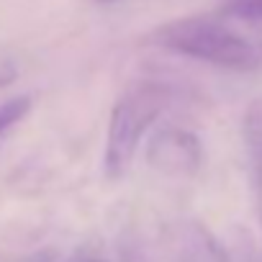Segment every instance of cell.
<instances>
[{"instance_id": "obj_5", "label": "cell", "mask_w": 262, "mask_h": 262, "mask_svg": "<svg viewBox=\"0 0 262 262\" xmlns=\"http://www.w3.org/2000/svg\"><path fill=\"white\" fill-rule=\"evenodd\" d=\"M242 137H244V149H247V160H249L257 211L262 219V98H254L247 105L244 118H242Z\"/></svg>"}, {"instance_id": "obj_8", "label": "cell", "mask_w": 262, "mask_h": 262, "mask_svg": "<svg viewBox=\"0 0 262 262\" xmlns=\"http://www.w3.org/2000/svg\"><path fill=\"white\" fill-rule=\"evenodd\" d=\"M18 80V62L11 52L6 49H0V90L13 85Z\"/></svg>"}, {"instance_id": "obj_10", "label": "cell", "mask_w": 262, "mask_h": 262, "mask_svg": "<svg viewBox=\"0 0 262 262\" xmlns=\"http://www.w3.org/2000/svg\"><path fill=\"white\" fill-rule=\"evenodd\" d=\"M26 262H62V257L54 249H44V252H36L34 257H29Z\"/></svg>"}, {"instance_id": "obj_11", "label": "cell", "mask_w": 262, "mask_h": 262, "mask_svg": "<svg viewBox=\"0 0 262 262\" xmlns=\"http://www.w3.org/2000/svg\"><path fill=\"white\" fill-rule=\"evenodd\" d=\"M98 3H118V0H98Z\"/></svg>"}, {"instance_id": "obj_3", "label": "cell", "mask_w": 262, "mask_h": 262, "mask_svg": "<svg viewBox=\"0 0 262 262\" xmlns=\"http://www.w3.org/2000/svg\"><path fill=\"white\" fill-rule=\"evenodd\" d=\"M147 162L165 178L188 180L195 178L203 165V147L193 131L165 126L147 144Z\"/></svg>"}, {"instance_id": "obj_7", "label": "cell", "mask_w": 262, "mask_h": 262, "mask_svg": "<svg viewBox=\"0 0 262 262\" xmlns=\"http://www.w3.org/2000/svg\"><path fill=\"white\" fill-rule=\"evenodd\" d=\"M221 13L239 18V21L257 24V21H262V0H224Z\"/></svg>"}, {"instance_id": "obj_1", "label": "cell", "mask_w": 262, "mask_h": 262, "mask_svg": "<svg viewBox=\"0 0 262 262\" xmlns=\"http://www.w3.org/2000/svg\"><path fill=\"white\" fill-rule=\"evenodd\" d=\"M147 41L172 54H183L231 72H254L262 67L259 47H254L234 29L224 26L221 21L206 16L167 21L157 26L147 36Z\"/></svg>"}, {"instance_id": "obj_6", "label": "cell", "mask_w": 262, "mask_h": 262, "mask_svg": "<svg viewBox=\"0 0 262 262\" xmlns=\"http://www.w3.org/2000/svg\"><path fill=\"white\" fill-rule=\"evenodd\" d=\"M29 111H31V98L29 95H16L6 103H0V134H6L11 126H16Z\"/></svg>"}, {"instance_id": "obj_4", "label": "cell", "mask_w": 262, "mask_h": 262, "mask_svg": "<svg viewBox=\"0 0 262 262\" xmlns=\"http://www.w3.org/2000/svg\"><path fill=\"white\" fill-rule=\"evenodd\" d=\"M167 262H229L224 244L213 236V231L193 219L167 224L165 234Z\"/></svg>"}, {"instance_id": "obj_2", "label": "cell", "mask_w": 262, "mask_h": 262, "mask_svg": "<svg viewBox=\"0 0 262 262\" xmlns=\"http://www.w3.org/2000/svg\"><path fill=\"white\" fill-rule=\"evenodd\" d=\"M170 98V85L160 80H139L121 93L111 111L103 152V170L108 180H121L128 172L144 134L167 108Z\"/></svg>"}, {"instance_id": "obj_9", "label": "cell", "mask_w": 262, "mask_h": 262, "mask_svg": "<svg viewBox=\"0 0 262 262\" xmlns=\"http://www.w3.org/2000/svg\"><path fill=\"white\" fill-rule=\"evenodd\" d=\"M85 262H108V259H85ZM118 262H149L144 249H139L134 242H123L118 249Z\"/></svg>"}]
</instances>
